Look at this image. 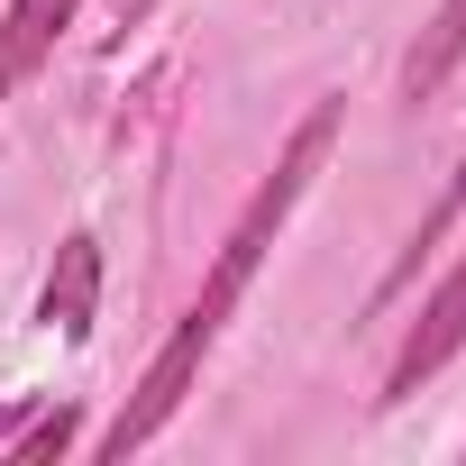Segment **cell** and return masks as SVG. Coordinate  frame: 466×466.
Segmentation results:
<instances>
[{
    "label": "cell",
    "mask_w": 466,
    "mask_h": 466,
    "mask_svg": "<svg viewBox=\"0 0 466 466\" xmlns=\"http://www.w3.org/2000/svg\"><path fill=\"white\" fill-rule=\"evenodd\" d=\"M339 128H348V101L329 92V101H311L302 119H293V137L275 147V174L238 201V219H228V238H219V257H210V275H201V293L183 302V320L165 329V348L147 357V375H137V393L110 411V430L92 439V457H137V448H156L165 430H174V411L192 402V384H201V366H210V348L228 339V320H238V302H248V284H257V266L275 257V238L293 228V210L311 201V183H320V165L339 156Z\"/></svg>",
    "instance_id": "cell-1"
},
{
    "label": "cell",
    "mask_w": 466,
    "mask_h": 466,
    "mask_svg": "<svg viewBox=\"0 0 466 466\" xmlns=\"http://www.w3.org/2000/svg\"><path fill=\"white\" fill-rule=\"evenodd\" d=\"M457 357H466V248H457V266L420 293V320L402 329V348H393V366H384L375 411H402V402H411L420 384H439Z\"/></svg>",
    "instance_id": "cell-2"
},
{
    "label": "cell",
    "mask_w": 466,
    "mask_h": 466,
    "mask_svg": "<svg viewBox=\"0 0 466 466\" xmlns=\"http://www.w3.org/2000/svg\"><path fill=\"white\" fill-rule=\"evenodd\" d=\"M92 320H101V238L74 228V238L56 248V266H46V284H37V329H56V339L83 348Z\"/></svg>",
    "instance_id": "cell-3"
},
{
    "label": "cell",
    "mask_w": 466,
    "mask_h": 466,
    "mask_svg": "<svg viewBox=\"0 0 466 466\" xmlns=\"http://www.w3.org/2000/svg\"><path fill=\"white\" fill-rule=\"evenodd\" d=\"M74 19H83V0H10V10H0V101H19L56 65Z\"/></svg>",
    "instance_id": "cell-4"
},
{
    "label": "cell",
    "mask_w": 466,
    "mask_h": 466,
    "mask_svg": "<svg viewBox=\"0 0 466 466\" xmlns=\"http://www.w3.org/2000/svg\"><path fill=\"white\" fill-rule=\"evenodd\" d=\"M457 228H466V156L448 165V183H439V201H430V210L411 219V238H402V257H393V266L375 275V293H366V311H393V302H402V293L420 284V266H430V257H439V248L457 238Z\"/></svg>",
    "instance_id": "cell-5"
},
{
    "label": "cell",
    "mask_w": 466,
    "mask_h": 466,
    "mask_svg": "<svg viewBox=\"0 0 466 466\" xmlns=\"http://www.w3.org/2000/svg\"><path fill=\"white\" fill-rule=\"evenodd\" d=\"M457 74H466V0H439L430 28H420L411 56H402V110H430Z\"/></svg>",
    "instance_id": "cell-6"
},
{
    "label": "cell",
    "mask_w": 466,
    "mask_h": 466,
    "mask_svg": "<svg viewBox=\"0 0 466 466\" xmlns=\"http://www.w3.org/2000/svg\"><path fill=\"white\" fill-rule=\"evenodd\" d=\"M65 448H74V411H65V402H46V411H28V420H19V439L0 448V457H10V466H46V457H65Z\"/></svg>",
    "instance_id": "cell-7"
},
{
    "label": "cell",
    "mask_w": 466,
    "mask_h": 466,
    "mask_svg": "<svg viewBox=\"0 0 466 466\" xmlns=\"http://www.w3.org/2000/svg\"><path fill=\"white\" fill-rule=\"evenodd\" d=\"M19 420H28V402H0V448L19 439Z\"/></svg>",
    "instance_id": "cell-8"
},
{
    "label": "cell",
    "mask_w": 466,
    "mask_h": 466,
    "mask_svg": "<svg viewBox=\"0 0 466 466\" xmlns=\"http://www.w3.org/2000/svg\"><path fill=\"white\" fill-rule=\"evenodd\" d=\"M457 83H466V74H457Z\"/></svg>",
    "instance_id": "cell-9"
}]
</instances>
